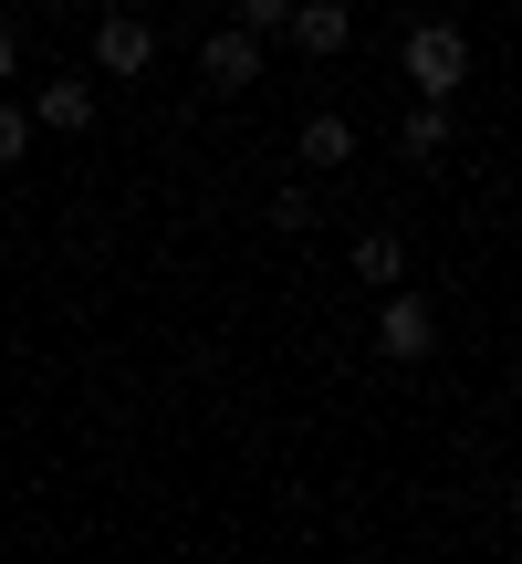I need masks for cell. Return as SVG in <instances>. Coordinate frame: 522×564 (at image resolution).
Wrapping results in <instances>:
<instances>
[{
    "label": "cell",
    "mask_w": 522,
    "mask_h": 564,
    "mask_svg": "<svg viewBox=\"0 0 522 564\" xmlns=\"http://www.w3.org/2000/svg\"><path fill=\"white\" fill-rule=\"evenodd\" d=\"M293 158L314 167V178H335V167L356 158V126H345L335 105H324V116H303V126H293Z\"/></svg>",
    "instance_id": "5b68a950"
},
{
    "label": "cell",
    "mask_w": 522,
    "mask_h": 564,
    "mask_svg": "<svg viewBox=\"0 0 522 564\" xmlns=\"http://www.w3.org/2000/svg\"><path fill=\"white\" fill-rule=\"evenodd\" d=\"M146 63H157V21H146V11H105V21H95V74L137 84Z\"/></svg>",
    "instance_id": "277c9868"
},
{
    "label": "cell",
    "mask_w": 522,
    "mask_h": 564,
    "mask_svg": "<svg viewBox=\"0 0 522 564\" xmlns=\"http://www.w3.org/2000/svg\"><path fill=\"white\" fill-rule=\"evenodd\" d=\"M303 0H230V21H251V32H293Z\"/></svg>",
    "instance_id": "8fae6325"
},
{
    "label": "cell",
    "mask_w": 522,
    "mask_h": 564,
    "mask_svg": "<svg viewBox=\"0 0 522 564\" xmlns=\"http://www.w3.org/2000/svg\"><path fill=\"white\" fill-rule=\"evenodd\" d=\"M21 74V42H11V21H0V84H11Z\"/></svg>",
    "instance_id": "4fadbf2b"
},
{
    "label": "cell",
    "mask_w": 522,
    "mask_h": 564,
    "mask_svg": "<svg viewBox=\"0 0 522 564\" xmlns=\"http://www.w3.org/2000/svg\"><path fill=\"white\" fill-rule=\"evenodd\" d=\"M356 282H366V293H398V282H407V241H398V230H366V241H356Z\"/></svg>",
    "instance_id": "9c48e42d"
},
{
    "label": "cell",
    "mask_w": 522,
    "mask_h": 564,
    "mask_svg": "<svg viewBox=\"0 0 522 564\" xmlns=\"http://www.w3.org/2000/svg\"><path fill=\"white\" fill-rule=\"evenodd\" d=\"M32 116L53 126V137H84V126H95V84H84V74H53V84H42V105H32Z\"/></svg>",
    "instance_id": "ba28073f"
},
{
    "label": "cell",
    "mask_w": 522,
    "mask_h": 564,
    "mask_svg": "<svg viewBox=\"0 0 522 564\" xmlns=\"http://www.w3.org/2000/svg\"><path fill=\"white\" fill-rule=\"evenodd\" d=\"M199 84H220V95H251V84H261V32H251V21L199 32Z\"/></svg>",
    "instance_id": "3957f363"
},
{
    "label": "cell",
    "mask_w": 522,
    "mask_h": 564,
    "mask_svg": "<svg viewBox=\"0 0 522 564\" xmlns=\"http://www.w3.org/2000/svg\"><path fill=\"white\" fill-rule=\"evenodd\" d=\"M398 63H407L418 95H460V84H470V32H460V21H418Z\"/></svg>",
    "instance_id": "6da1fadb"
},
{
    "label": "cell",
    "mask_w": 522,
    "mask_h": 564,
    "mask_svg": "<svg viewBox=\"0 0 522 564\" xmlns=\"http://www.w3.org/2000/svg\"><path fill=\"white\" fill-rule=\"evenodd\" d=\"M345 42H356V11H345V0H303V11H293V53L335 63Z\"/></svg>",
    "instance_id": "8992f818"
},
{
    "label": "cell",
    "mask_w": 522,
    "mask_h": 564,
    "mask_svg": "<svg viewBox=\"0 0 522 564\" xmlns=\"http://www.w3.org/2000/svg\"><path fill=\"white\" fill-rule=\"evenodd\" d=\"M398 158H407V167L449 158V95H418V105L398 116Z\"/></svg>",
    "instance_id": "52a82bcc"
},
{
    "label": "cell",
    "mask_w": 522,
    "mask_h": 564,
    "mask_svg": "<svg viewBox=\"0 0 522 564\" xmlns=\"http://www.w3.org/2000/svg\"><path fill=\"white\" fill-rule=\"evenodd\" d=\"M272 230H293V241H303V230H314V188H272Z\"/></svg>",
    "instance_id": "7c38bea8"
},
{
    "label": "cell",
    "mask_w": 522,
    "mask_h": 564,
    "mask_svg": "<svg viewBox=\"0 0 522 564\" xmlns=\"http://www.w3.org/2000/svg\"><path fill=\"white\" fill-rule=\"evenodd\" d=\"M32 105H11V95H0V167H21V158H32Z\"/></svg>",
    "instance_id": "30bf717a"
},
{
    "label": "cell",
    "mask_w": 522,
    "mask_h": 564,
    "mask_svg": "<svg viewBox=\"0 0 522 564\" xmlns=\"http://www.w3.org/2000/svg\"><path fill=\"white\" fill-rule=\"evenodd\" d=\"M377 356L387 366H428V356H439V314H428L407 282H398V293H377Z\"/></svg>",
    "instance_id": "7a4b0ae2"
}]
</instances>
